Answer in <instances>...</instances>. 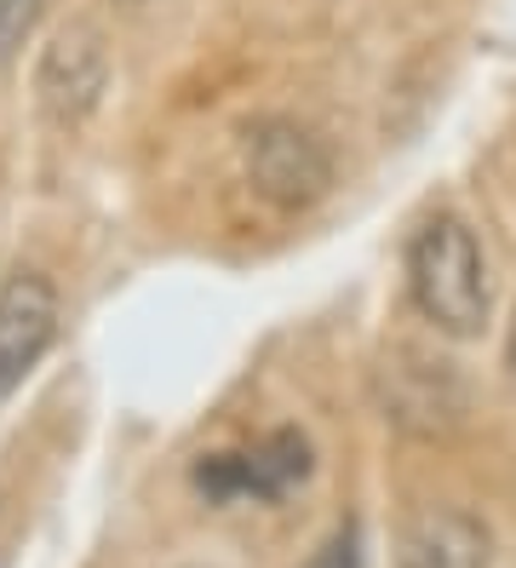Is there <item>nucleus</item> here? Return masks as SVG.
Here are the masks:
<instances>
[{
    "instance_id": "f257e3e1",
    "label": "nucleus",
    "mask_w": 516,
    "mask_h": 568,
    "mask_svg": "<svg viewBox=\"0 0 516 568\" xmlns=\"http://www.w3.org/2000/svg\"><path fill=\"white\" fill-rule=\"evenodd\" d=\"M407 293L425 322L471 339L488 322V264L482 242L459 213H431L407 242Z\"/></svg>"
},
{
    "instance_id": "f03ea898",
    "label": "nucleus",
    "mask_w": 516,
    "mask_h": 568,
    "mask_svg": "<svg viewBox=\"0 0 516 568\" xmlns=\"http://www.w3.org/2000/svg\"><path fill=\"white\" fill-rule=\"evenodd\" d=\"M241 161H247V179L270 207L282 213H304L316 207L333 190V150L293 115H264L247 126L241 139Z\"/></svg>"
},
{
    "instance_id": "7ed1b4c3",
    "label": "nucleus",
    "mask_w": 516,
    "mask_h": 568,
    "mask_svg": "<svg viewBox=\"0 0 516 568\" xmlns=\"http://www.w3.org/2000/svg\"><path fill=\"white\" fill-rule=\"evenodd\" d=\"M310 477V437L293 425L270 430L264 443L241 454H206L195 465V488L206 499H282Z\"/></svg>"
},
{
    "instance_id": "20e7f679",
    "label": "nucleus",
    "mask_w": 516,
    "mask_h": 568,
    "mask_svg": "<svg viewBox=\"0 0 516 568\" xmlns=\"http://www.w3.org/2000/svg\"><path fill=\"white\" fill-rule=\"evenodd\" d=\"M103 87H110V47L87 23H69L63 36H52V47L34 63V98L58 126H81L103 104Z\"/></svg>"
},
{
    "instance_id": "39448f33",
    "label": "nucleus",
    "mask_w": 516,
    "mask_h": 568,
    "mask_svg": "<svg viewBox=\"0 0 516 568\" xmlns=\"http://www.w3.org/2000/svg\"><path fill=\"white\" fill-rule=\"evenodd\" d=\"M58 339V287L41 271H12L0 282V403L34 374Z\"/></svg>"
},
{
    "instance_id": "423d86ee",
    "label": "nucleus",
    "mask_w": 516,
    "mask_h": 568,
    "mask_svg": "<svg viewBox=\"0 0 516 568\" xmlns=\"http://www.w3.org/2000/svg\"><path fill=\"white\" fill-rule=\"evenodd\" d=\"M385 419L413 437H447L465 419V385L447 362L396 351L385 362Z\"/></svg>"
},
{
    "instance_id": "0eeeda50",
    "label": "nucleus",
    "mask_w": 516,
    "mask_h": 568,
    "mask_svg": "<svg viewBox=\"0 0 516 568\" xmlns=\"http://www.w3.org/2000/svg\"><path fill=\"white\" fill-rule=\"evenodd\" d=\"M488 562H494L488 528L459 506H425L402 528L396 546V568H488Z\"/></svg>"
},
{
    "instance_id": "6e6552de",
    "label": "nucleus",
    "mask_w": 516,
    "mask_h": 568,
    "mask_svg": "<svg viewBox=\"0 0 516 568\" xmlns=\"http://www.w3.org/2000/svg\"><path fill=\"white\" fill-rule=\"evenodd\" d=\"M41 12H47V0H0V70L23 52V41L34 36Z\"/></svg>"
},
{
    "instance_id": "1a4fd4ad",
    "label": "nucleus",
    "mask_w": 516,
    "mask_h": 568,
    "mask_svg": "<svg viewBox=\"0 0 516 568\" xmlns=\"http://www.w3.org/2000/svg\"><path fill=\"white\" fill-rule=\"evenodd\" d=\"M304 568H367V546H362V523L351 517V523H338L327 540H322V551L310 557Z\"/></svg>"
},
{
    "instance_id": "9d476101",
    "label": "nucleus",
    "mask_w": 516,
    "mask_h": 568,
    "mask_svg": "<svg viewBox=\"0 0 516 568\" xmlns=\"http://www.w3.org/2000/svg\"><path fill=\"white\" fill-rule=\"evenodd\" d=\"M505 379H510V396H516V311H510V333H505Z\"/></svg>"
}]
</instances>
